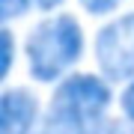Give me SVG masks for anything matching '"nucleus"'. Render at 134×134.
Listing matches in <instances>:
<instances>
[{"label":"nucleus","instance_id":"f257e3e1","mask_svg":"<svg viewBox=\"0 0 134 134\" xmlns=\"http://www.w3.org/2000/svg\"><path fill=\"white\" fill-rule=\"evenodd\" d=\"M86 54V33L81 21L69 12L45 15L24 36L27 75L36 83H63L77 72Z\"/></svg>","mask_w":134,"mask_h":134},{"label":"nucleus","instance_id":"20e7f679","mask_svg":"<svg viewBox=\"0 0 134 134\" xmlns=\"http://www.w3.org/2000/svg\"><path fill=\"white\" fill-rule=\"evenodd\" d=\"M42 119V101L30 86H6L0 92V134H36Z\"/></svg>","mask_w":134,"mask_h":134},{"label":"nucleus","instance_id":"6e6552de","mask_svg":"<svg viewBox=\"0 0 134 134\" xmlns=\"http://www.w3.org/2000/svg\"><path fill=\"white\" fill-rule=\"evenodd\" d=\"M119 110H122V119L128 125H134V81L122 86V92H119Z\"/></svg>","mask_w":134,"mask_h":134},{"label":"nucleus","instance_id":"9d476101","mask_svg":"<svg viewBox=\"0 0 134 134\" xmlns=\"http://www.w3.org/2000/svg\"><path fill=\"white\" fill-rule=\"evenodd\" d=\"M66 3V0H36V9H42L45 15H57V9Z\"/></svg>","mask_w":134,"mask_h":134},{"label":"nucleus","instance_id":"7ed1b4c3","mask_svg":"<svg viewBox=\"0 0 134 134\" xmlns=\"http://www.w3.org/2000/svg\"><path fill=\"white\" fill-rule=\"evenodd\" d=\"M96 72L110 83L134 81V12L113 15L92 36Z\"/></svg>","mask_w":134,"mask_h":134},{"label":"nucleus","instance_id":"39448f33","mask_svg":"<svg viewBox=\"0 0 134 134\" xmlns=\"http://www.w3.org/2000/svg\"><path fill=\"white\" fill-rule=\"evenodd\" d=\"M15 54H18V39H15L12 27H3L0 30V81H6L12 75Z\"/></svg>","mask_w":134,"mask_h":134},{"label":"nucleus","instance_id":"1a4fd4ad","mask_svg":"<svg viewBox=\"0 0 134 134\" xmlns=\"http://www.w3.org/2000/svg\"><path fill=\"white\" fill-rule=\"evenodd\" d=\"M96 134H134V125H128L122 116H110Z\"/></svg>","mask_w":134,"mask_h":134},{"label":"nucleus","instance_id":"423d86ee","mask_svg":"<svg viewBox=\"0 0 134 134\" xmlns=\"http://www.w3.org/2000/svg\"><path fill=\"white\" fill-rule=\"evenodd\" d=\"M30 9H36V0H0V21H3V27H12V21L24 18Z\"/></svg>","mask_w":134,"mask_h":134},{"label":"nucleus","instance_id":"0eeeda50","mask_svg":"<svg viewBox=\"0 0 134 134\" xmlns=\"http://www.w3.org/2000/svg\"><path fill=\"white\" fill-rule=\"evenodd\" d=\"M77 6L86 15H92V18H104V15H113L119 9L122 0H77Z\"/></svg>","mask_w":134,"mask_h":134},{"label":"nucleus","instance_id":"f03ea898","mask_svg":"<svg viewBox=\"0 0 134 134\" xmlns=\"http://www.w3.org/2000/svg\"><path fill=\"white\" fill-rule=\"evenodd\" d=\"M113 98V83L98 72H75L54 86L45 119L72 134H96L110 119L107 113Z\"/></svg>","mask_w":134,"mask_h":134}]
</instances>
